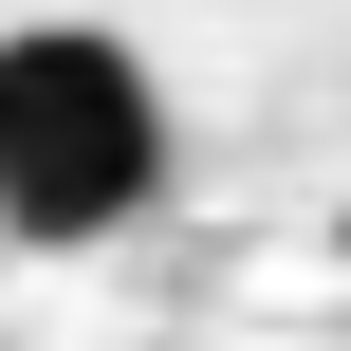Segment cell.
Returning a JSON list of instances; mask_svg holds the SVG:
<instances>
[{
    "label": "cell",
    "mask_w": 351,
    "mask_h": 351,
    "mask_svg": "<svg viewBox=\"0 0 351 351\" xmlns=\"http://www.w3.org/2000/svg\"><path fill=\"white\" fill-rule=\"evenodd\" d=\"M167 204V74L111 19H19L0 37V241H130Z\"/></svg>",
    "instance_id": "6da1fadb"
}]
</instances>
